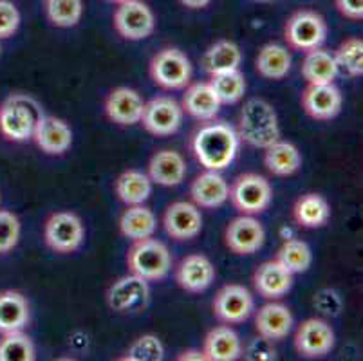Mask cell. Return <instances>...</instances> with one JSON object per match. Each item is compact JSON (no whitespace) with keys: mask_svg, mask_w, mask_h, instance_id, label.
<instances>
[{"mask_svg":"<svg viewBox=\"0 0 363 361\" xmlns=\"http://www.w3.org/2000/svg\"><path fill=\"white\" fill-rule=\"evenodd\" d=\"M148 296H150V287L147 280L130 273L108 287L107 304L114 313L125 314L145 307Z\"/></svg>","mask_w":363,"mask_h":361,"instance_id":"obj_12","label":"cell"},{"mask_svg":"<svg viewBox=\"0 0 363 361\" xmlns=\"http://www.w3.org/2000/svg\"><path fill=\"white\" fill-rule=\"evenodd\" d=\"M163 226L174 240H192L203 230V215L196 204L177 201L164 211Z\"/></svg>","mask_w":363,"mask_h":361,"instance_id":"obj_16","label":"cell"},{"mask_svg":"<svg viewBox=\"0 0 363 361\" xmlns=\"http://www.w3.org/2000/svg\"><path fill=\"white\" fill-rule=\"evenodd\" d=\"M112 4H121V2H127V0H108Z\"/></svg>","mask_w":363,"mask_h":361,"instance_id":"obj_48","label":"cell"},{"mask_svg":"<svg viewBox=\"0 0 363 361\" xmlns=\"http://www.w3.org/2000/svg\"><path fill=\"white\" fill-rule=\"evenodd\" d=\"M335 6L342 16L359 22L363 18V0H335Z\"/></svg>","mask_w":363,"mask_h":361,"instance_id":"obj_44","label":"cell"},{"mask_svg":"<svg viewBox=\"0 0 363 361\" xmlns=\"http://www.w3.org/2000/svg\"><path fill=\"white\" fill-rule=\"evenodd\" d=\"M112 22H114V29L118 31V35L130 42L148 38L156 29L154 11L141 0H127V2L118 4Z\"/></svg>","mask_w":363,"mask_h":361,"instance_id":"obj_9","label":"cell"},{"mask_svg":"<svg viewBox=\"0 0 363 361\" xmlns=\"http://www.w3.org/2000/svg\"><path fill=\"white\" fill-rule=\"evenodd\" d=\"M228 199L242 215H259L272 204L273 188L259 174H240L230 187Z\"/></svg>","mask_w":363,"mask_h":361,"instance_id":"obj_7","label":"cell"},{"mask_svg":"<svg viewBox=\"0 0 363 361\" xmlns=\"http://www.w3.org/2000/svg\"><path fill=\"white\" fill-rule=\"evenodd\" d=\"M45 15L56 28H74L84 15L82 0H45Z\"/></svg>","mask_w":363,"mask_h":361,"instance_id":"obj_35","label":"cell"},{"mask_svg":"<svg viewBox=\"0 0 363 361\" xmlns=\"http://www.w3.org/2000/svg\"><path fill=\"white\" fill-rule=\"evenodd\" d=\"M21 26V13L9 0H0V40L9 38Z\"/></svg>","mask_w":363,"mask_h":361,"instance_id":"obj_42","label":"cell"},{"mask_svg":"<svg viewBox=\"0 0 363 361\" xmlns=\"http://www.w3.org/2000/svg\"><path fill=\"white\" fill-rule=\"evenodd\" d=\"M255 291L266 300H279L286 296L293 287V273L288 271L279 260H267L260 264L253 274Z\"/></svg>","mask_w":363,"mask_h":361,"instance_id":"obj_20","label":"cell"},{"mask_svg":"<svg viewBox=\"0 0 363 361\" xmlns=\"http://www.w3.org/2000/svg\"><path fill=\"white\" fill-rule=\"evenodd\" d=\"M29 322V306L24 294L16 291L0 293V333L22 331Z\"/></svg>","mask_w":363,"mask_h":361,"instance_id":"obj_29","label":"cell"},{"mask_svg":"<svg viewBox=\"0 0 363 361\" xmlns=\"http://www.w3.org/2000/svg\"><path fill=\"white\" fill-rule=\"evenodd\" d=\"M36 350L31 338L22 331L4 333L0 340V361H35Z\"/></svg>","mask_w":363,"mask_h":361,"instance_id":"obj_36","label":"cell"},{"mask_svg":"<svg viewBox=\"0 0 363 361\" xmlns=\"http://www.w3.org/2000/svg\"><path fill=\"white\" fill-rule=\"evenodd\" d=\"M253 2H260V4H273L277 0H253Z\"/></svg>","mask_w":363,"mask_h":361,"instance_id":"obj_47","label":"cell"},{"mask_svg":"<svg viewBox=\"0 0 363 361\" xmlns=\"http://www.w3.org/2000/svg\"><path fill=\"white\" fill-rule=\"evenodd\" d=\"M313 304L320 313L328 314V316H338L343 307L342 298L335 289H320L313 298Z\"/></svg>","mask_w":363,"mask_h":361,"instance_id":"obj_43","label":"cell"},{"mask_svg":"<svg viewBox=\"0 0 363 361\" xmlns=\"http://www.w3.org/2000/svg\"><path fill=\"white\" fill-rule=\"evenodd\" d=\"M114 190H116L118 199L127 206L143 204L152 194V181L143 172L127 170L116 179Z\"/></svg>","mask_w":363,"mask_h":361,"instance_id":"obj_33","label":"cell"},{"mask_svg":"<svg viewBox=\"0 0 363 361\" xmlns=\"http://www.w3.org/2000/svg\"><path fill=\"white\" fill-rule=\"evenodd\" d=\"M148 177L161 187H177L186 177V161L179 152L170 148L156 152L148 163Z\"/></svg>","mask_w":363,"mask_h":361,"instance_id":"obj_22","label":"cell"},{"mask_svg":"<svg viewBox=\"0 0 363 361\" xmlns=\"http://www.w3.org/2000/svg\"><path fill=\"white\" fill-rule=\"evenodd\" d=\"M343 105V96L335 84H320L303 89L302 109L306 114L318 121H329L340 114Z\"/></svg>","mask_w":363,"mask_h":361,"instance_id":"obj_15","label":"cell"},{"mask_svg":"<svg viewBox=\"0 0 363 361\" xmlns=\"http://www.w3.org/2000/svg\"><path fill=\"white\" fill-rule=\"evenodd\" d=\"M293 314L284 304H266L255 314V329L260 336L280 342L293 329Z\"/></svg>","mask_w":363,"mask_h":361,"instance_id":"obj_23","label":"cell"},{"mask_svg":"<svg viewBox=\"0 0 363 361\" xmlns=\"http://www.w3.org/2000/svg\"><path fill=\"white\" fill-rule=\"evenodd\" d=\"M284 38L289 48L296 51H311L322 48L328 38V24L320 13L313 9H300L293 13L284 28Z\"/></svg>","mask_w":363,"mask_h":361,"instance_id":"obj_5","label":"cell"},{"mask_svg":"<svg viewBox=\"0 0 363 361\" xmlns=\"http://www.w3.org/2000/svg\"><path fill=\"white\" fill-rule=\"evenodd\" d=\"M157 228V218L150 208L143 204H132L123 211L120 218V231L130 240H140L154 235Z\"/></svg>","mask_w":363,"mask_h":361,"instance_id":"obj_30","label":"cell"},{"mask_svg":"<svg viewBox=\"0 0 363 361\" xmlns=\"http://www.w3.org/2000/svg\"><path fill=\"white\" fill-rule=\"evenodd\" d=\"M264 167L267 172L279 177H288L298 172L300 165H302V155L300 150L293 143L288 141H275L267 148H264Z\"/></svg>","mask_w":363,"mask_h":361,"instance_id":"obj_26","label":"cell"},{"mask_svg":"<svg viewBox=\"0 0 363 361\" xmlns=\"http://www.w3.org/2000/svg\"><path fill=\"white\" fill-rule=\"evenodd\" d=\"M335 347V333L325 320L309 318L296 329L295 349L300 356L315 360L328 356Z\"/></svg>","mask_w":363,"mask_h":361,"instance_id":"obj_13","label":"cell"},{"mask_svg":"<svg viewBox=\"0 0 363 361\" xmlns=\"http://www.w3.org/2000/svg\"><path fill=\"white\" fill-rule=\"evenodd\" d=\"M336 65L349 76L359 78L363 74V42L362 38H347L340 44L335 55Z\"/></svg>","mask_w":363,"mask_h":361,"instance_id":"obj_38","label":"cell"},{"mask_svg":"<svg viewBox=\"0 0 363 361\" xmlns=\"http://www.w3.org/2000/svg\"><path fill=\"white\" fill-rule=\"evenodd\" d=\"M190 195L197 208L213 210V208L223 206L228 201L230 184L217 170H206L192 181Z\"/></svg>","mask_w":363,"mask_h":361,"instance_id":"obj_21","label":"cell"},{"mask_svg":"<svg viewBox=\"0 0 363 361\" xmlns=\"http://www.w3.org/2000/svg\"><path fill=\"white\" fill-rule=\"evenodd\" d=\"M179 2L188 9H204L210 6L212 0H179Z\"/></svg>","mask_w":363,"mask_h":361,"instance_id":"obj_45","label":"cell"},{"mask_svg":"<svg viewBox=\"0 0 363 361\" xmlns=\"http://www.w3.org/2000/svg\"><path fill=\"white\" fill-rule=\"evenodd\" d=\"M293 217L300 228L316 230L328 224L331 217V206L320 194H306L293 206Z\"/></svg>","mask_w":363,"mask_h":361,"instance_id":"obj_28","label":"cell"},{"mask_svg":"<svg viewBox=\"0 0 363 361\" xmlns=\"http://www.w3.org/2000/svg\"><path fill=\"white\" fill-rule=\"evenodd\" d=\"M145 101L140 92L130 87H118L105 99V114L112 123L132 127L141 121Z\"/></svg>","mask_w":363,"mask_h":361,"instance_id":"obj_18","label":"cell"},{"mask_svg":"<svg viewBox=\"0 0 363 361\" xmlns=\"http://www.w3.org/2000/svg\"><path fill=\"white\" fill-rule=\"evenodd\" d=\"M127 264L130 273L145 278L147 282H156L170 273L172 257L161 240L147 237L134 240L127 253Z\"/></svg>","mask_w":363,"mask_h":361,"instance_id":"obj_3","label":"cell"},{"mask_svg":"<svg viewBox=\"0 0 363 361\" xmlns=\"http://www.w3.org/2000/svg\"><path fill=\"white\" fill-rule=\"evenodd\" d=\"M275 260H279L284 267L288 271H291L293 274L303 273L311 267L313 262V253L311 248L303 240L298 238H289L280 246L279 253H277Z\"/></svg>","mask_w":363,"mask_h":361,"instance_id":"obj_34","label":"cell"},{"mask_svg":"<svg viewBox=\"0 0 363 361\" xmlns=\"http://www.w3.org/2000/svg\"><path fill=\"white\" fill-rule=\"evenodd\" d=\"M148 72H150L152 82L160 85L161 89L177 91V89H184L190 84L192 64L179 49L164 48L150 60Z\"/></svg>","mask_w":363,"mask_h":361,"instance_id":"obj_6","label":"cell"},{"mask_svg":"<svg viewBox=\"0 0 363 361\" xmlns=\"http://www.w3.org/2000/svg\"><path fill=\"white\" fill-rule=\"evenodd\" d=\"M255 69L266 79H282L291 71V55L284 45L266 44L257 55Z\"/></svg>","mask_w":363,"mask_h":361,"instance_id":"obj_32","label":"cell"},{"mask_svg":"<svg viewBox=\"0 0 363 361\" xmlns=\"http://www.w3.org/2000/svg\"><path fill=\"white\" fill-rule=\"evenodd\" d=\"M177 360L184 361V360H196V361H204L206 360V356H204V352H201V350H184L183 354H179L177 356Z\"/></svg>","mask_w":363,"mask_h":361,"instance_id":"obj_46","label":"cell"},{"mask_svg":"<svg viewBox=\"0 0 363 361\" xmlns=\"http://www.w3.org/2000/svg\"><path fill=\"white\" fill-rule=\"evenodd\" d=\"M255 309L252 293L239 284H228L213 298V313L224 323H242Z\"/></svg>","mask_w":363,"mask_h":361,"instance_id":"obj_11","label":"cell"},{"mask_svg":"<svg viewBox=\"0 0 363 361\" xmlns=\"http://www.w3.org/2000/svg\"><path fill=\"white\" fill-rule=\"evenodd\" d=\"M239 139L255 148H267L280 138L279 118L266 99L252 98L244 104L239 116Z\"/></svg>","mask_w":363,"mask_h":361,"instance_id":"obj_2","label":"cell"},{"mask_svg":"<svg viewBox=\"0 0 363 361\" xmlns=\"http://www.w3.org/2000/svg\"><path fill=\"white\" fill-rule=\"evenodd\" d=\"M183 112L199 121H212L220 111V101L210 84H194L183 96Z\"/></svg>","mask_w":363,"mask_h":361,"instance_id":"obj_25","label":"cell"},{"mask_svg":"<svg viewBox=\"0 0 363 361\" xmlns=\"http://www.w3.org/2000/svg\"><path fill=\"white\" fill-rule=\"evenodd\" d=\"M21 238V221L15 213L0 210V255L8 253L18 244Z\"/></svg>","mask_w":363,"mask_h":361,"instance_id":"obj_40","label":"cell"},{"mask_svg":"<svg viewBox=\"0 0 363 361\" xmlns=\"http://www.w3.org/2000/svg\"><path fill=\"white\" fill-rule=\"evenodd\" d=\"M164 357V347L161 340L154 334H143L134 340L128 347L123 360L127 361H161Z\"/></svg>","mask_w":363,"mask_h":361,"instance_id":"obj_39","label":"cell"},{"mask_svg":"<svg viewBox=\"0 0 363 361\" xmlns=\"http://www.w3.org/2000/svg\"><path fill=\"white\" fill-rule=\"evenodd\" d=\"M45 244L55 253L67 255L80 250L85 238V228L82 218L72 211H56L45 221Z\"/></svg>","mask_w":363,"mask_h":361,"instance_id":"obj_8","label":"cell"},{"mask_svg":"<svg viewBox=\"0 0 363 361\" xmlns=\"http://www.w3.org/2000/svg\"><path fill=\"white\" fill-rule=\"evenodd\" d=\"M210 85H212V89L216 91L220 105L237 104V101L244 96V92H246V79H244V74L239 69H237V71L212 76Z\"/></svg>","mask_w":363,"mask_h":361,"instance_id":"obj_37","label":"cell"},{"mask_svg":"<svg viewBox=\"0 0 363 361\" xmlns=\"http://www.w3.org/2000/svg\"><path fill=\"white\" fill-rule=\"evenodd\" d=\"M242 62V52L239 45L230 40H219L208 48L203 56V65L212 76L223 74V72L237 71Z\"/></svg>","mask_w":363,"mask_h":361,"instance_id":"obj_31","label":"cell"},{"mask_svg":"<svg viewBox=\"0 0 363 361\" xmlns=\"http://www.w3.org/2000/svg\"><path fill=\"white\" fill-rule=\"evenodd\" d=\"M40 107L28 96L15 94L0 105V132L11 141H28L33 138Z\"/></svg>","mask_w":363,"mask_h":361,"instance_id":"obj_4","label":"cell"},{"mask_svg":"<svg viewBox=\"0 0 363 361\" xmlns=\"http://www.w3.org/2000/svg\"><path fill=\"white\" fill-rule=\"evenodd\" d=\"M33 139L42 152L49 155H62L71 148L72 130L64 119L40 114L36 119Z\"/></svg>","mask_w":363,"mask_h":361,"instance_id":"obj_17","label":"cell"},{"mask_svg":"<svg viewBox=\"0 0 363 361\" xmlns=\"http://www.w3.org/2000/svg\"><path fill=\"white\" fill-rule=\"evenodd\" d=\"M203 352L208 361H235L242 356V343L232 327L220 326L206 334Z\"/></svg>","mask_w":363,"mask_h":361,"instance_id":"obj_24","label":"cell"},{"mask_svg":"<svg viewBox=\"0 0 363 361\" xmlns=\"http://www.w3.org/2000/svg\"><path fill=\"white\" fill-rule=\"evenodd\" d=\"M176 280L186 293H203L216 280V267L204 255H188L177 266Z\"/></svg>","mask_w":363,"mask_h":361,"instance_id":"obj_19","label":"cell"},{"mask_svg":"<svg viewBox=\"0 0 363 361\" xmlns=\"http://www.w3.org/2000/svg\"><path fill=\"white\" fill-rule=\"evenodd\" d=\"M244 357L250 361H273L277 360V350L272 340L259 334V336L252 338L244 347Z\"/></svg>","mask_w":363,"mask_h":361,"instance_id":"obj_41","label":"cell"},{"mask_svg":"<svg viewBox=\"0 0 363 361\" xmlns=\"http://www.w3.org/2000/svg\"><path fill=\"white\" fill-rule=\"evenodd\" d=\"M183 107L176 99L168 96H157L145 104L140 123L152 135L167 138L179 130L183 125Z\"/></svg>","mask_w":363,"mask_h":361,"instance_id":"obj_10","label":"cell"},{"mask_svg":"<svg viewBox=\"0 0 363 361\" xmlns=\"http://www.w3.org/2000/svg\"><path fill=\"white\" fill-rule=\"evenodd\" d=\"M224 240L235 255H253L264 246L266 231L253 215H240L228 224Z\"/></svg>","mask_w":363,"mask_h":361,"instance_id":"obj_14","label":"cell"},{"mask_svg":"<svg viewBox=\"0 0 363 361\" xmlns=\"http://www.w3.org/2000/svg\"><path fill=\"white\" fill-rule=\"evenodd\" d=\"M338 65H336L335 56L322 48L306 51L302 62V76L303 79L311 85L333 84L338 76Z\"/></svg>","mask_w":363,"mask_h":361,"instance_id":"obj_27","label":"cell"},{"mask_svg":"<svg viewBox=\"0 0 363 361\" xmlns=\"http://www.w3.org/2000/svg\"><path fill=\"white\" fill-rule=\"evenodd\" d=\"M239 141L235 128L224 121H216L204 125L194 134L192 150L201 167L220 172L233 163Z\"/></svg>","mask_w":363,"mask_h":361,"instance_id":"obj_1","label":"cell"}]
</instances>
